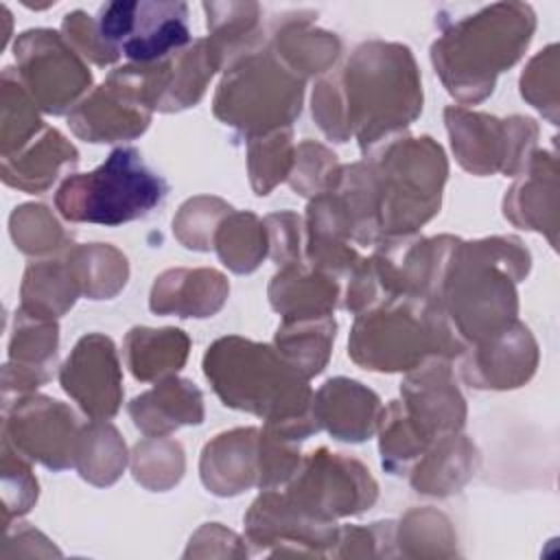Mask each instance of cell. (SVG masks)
<instances>
[{
	"label": "cell",
	"instance_id": "obj_9",
	"mask_svg": "<svg viewBox=\"0 0 560 560\" xmlns=\"http://www.w3.org/2000/svg\"><path fill=\"white\" fill-rule=\"evenodd\" d=\"M376 494L378 486L359 459L330 453L324 446L300 462L282 492L293 510L322 523L370 510Z\"/></svg>",
	"mask_w": 560,
	"mask_h": 560
},
{
	"label": "cell",
	"instance_id": "obj_25",
	"mask_svg": "<svg viewBox=\"0 0 560 560\" xmlns=\"http://www.w3.org/2000/svg\"><path fill=\"white\" fill-rule=\"evenodd\" d=\"M313 13H289L276 20L271 28V52L302 81L326 72L341 52V42L335 33L313 24Z\"/></svg>",
	"mask_w": 560,
	"mask_h": 560
},
{
	"label": "cell",
	"instance_id": "obj_13",
	"mask_svg": "<svg viewBox=\"0 0 560 560\" xmlns=\"http://www.w3.org/2000/svg\"><path fill=\"white\" fill-rule=\"evenodd\" d=\"M81 427L68 405L48 396L24 394L2 405V440L52 470L74 466Z\"/></svg>",
	"mask_w": 560,
	"mask_h": 560
},
{
	"label": "cell",
	"instance_id": "obj_20",
	"mask_svg": "<svg viewBox=\"0 0 560 560\" xmlns=\"http://www.w3.org/2000/svg\"><path fill=\"white\" fill-rule=\"evenodd\" d=\"M245 529L247 540L256 547L273 542H302L311 545L315 556L324 553L319 547H328L339 540V529L335 523H322L300 514L287 503L282 492H276V488L265 490L252 503L249 512L245 514Z\"/></svg>",
	"mask_w": 560,
	"mask_h": 560
},
{
	"label": "cell",
	"instance_id": "obj_24",
	"mask_svg": "<svg viewBox=\"0 0 560 560\" xmlns=\"http://www.w3.org/2000/svg\"><path fill=\"white\" fill-rule=\"evenodd\" d=\"M339 298V280L306 260L282 265L269 284V302L282 319L330 317Z\"/></svg>",
	"mask_w": 560,
	"mask_h": 560
},
{
	"label": "cell",
	"instance_id": "obj_46",
	"mask_svg": "<svg viewBox=\"0 0 560 560\" xmlns=\"http://www.w3.org/2000/svg\"><path fill=\"white\" fill-rule=\"evenodd\" d=\"M262 223L269 238V254L278 265L304 262L302 221L295 212H276L265 217Z\"/></svg>",
	"mask_w": 560,
	"mask_h": 560
},
{
	"label": "cell",
	"instance_id": "obj_32",
	"mask_svg": "<svg viewBox=\"0 0 560 560\" xmlns=\"http://www.w3.org/2000/svg\"><path fill=\"white\" fill-rule=\"evenodd\" d=\"M337 324L330 317H306V319H282L276 330L273 348L282 359L295 368L304 378L319 374L330 357Z\"/></svg>",
	"mask_w": 560,
	"mask_h": 560
},
{
	"label": "cell",
	"instance_id": "obj_33",
	"mask_svg": "<svg viewBox=\"0 0 560 560\" xmlns=\"http://www.w3.org/2000/svg\"><path fill=\"white\" fill-rule=\"evenodd\" d=\"M63 258L81 289V295L90 300L114 298L129 276L125 254L107 243L74 245Z\"/></svg>",
	"mask_w": 560,
	"mask_h": 560
},
{
	"label": "cell",
	"instance_id": "obj_7",
	"mask_svg": "<svg viewBox=\"0 0 560 560\" xmlns=\"http://www.w3.org/2000/svg\"><path fill=\"white\" fill-rule=\"evenodd\" d=\"M168 192L162 175L151 171L133 147L114 149L90 173H70L57 188L59 214L74 223L120 225L147 217Z\"/></svg>",
	"mask_w": 560,
	"mask_h": 560
},
{
	"label": "cell",
	"instance_id": "obj_35",
	"mask_svg": "<svg viewBox=\"0 0 560 560\" xmlns=\"http://www.w3.org/2000/svg\"><path fill=\"white\" fill-rule=\"evenodd\" d=\"M127 464V448L114 424L90 420L81 427L77 446V470L94 486L114 483Z\"/></svg>",
	"mask_w": 560,
	"mask_h": 560
},
{
	"label": "cell",
	"instance_id": "obj_15",
	"mask_svg": "<svg viewBox=\"0 0 560 560\" xmlns=\"http://www.w3.org/2000/svg\"><path fill=\"white\" fill-rule=\"evenodd\" d=\"M400 409L411 429L431 446L457 433L466 420V402L457 389L448 359L431 357L409 370L400 385Z\"/></svg>",
	"mask_w": 560,
	"mask_h": 560
},
{
	"label": "cell",
	"instance_id": "obj_30",
	"mask_svg": "<svg viewBox=\"0 0 560 560\" xmlns=\"http://www.w3.org/2000/svg\"><path fill=\"white\" fill-rule=\"evenodd\" d=\"M190 339L179 328H131L125 337V357L138 381H162L186 363Z\"/></svg>",
	"mask_w": 560,
	"mask_h": 560
},
{
	"label": "cell",
	"instance_id": "obj_18",
	"mask_svg": "<svg viewBox=\"0 0 560 560\" xmlns=\"http://www.w3.org/2000/svg\"><path fill=\"white\" fill-rule=\"evenodd\" d=\"M59 328L52 319H37L20 308L9 339V363L2 370V394L24 396L52 376Z\"/></svg>",
	"mask_w": 560,
	"mask_h": 560
},
{
	"label": "cell",
	"instance_id": "obj_14",
	"mask_svg": "<svg viewBox=\"0 0 560 560\" xmlns=\"http://www.w3.org/2000/svg\"><path fill=\"white\" fill-rule=\"evenodd\" d=\"M140 74L133 63L116 68L70 114V129L88 142H118L140 136L151 122Z\"/></svg>",
	"mask_w": 560,
	"mask_h": 560
},
{
	"label": "cell",
	"instance_id": "obj_19",
	"mask_svg": "<svg viewBox=\"0 0 560 560\" xmlns=\"http://www.w3.org/2000/svg\"><path fill=\"white\" fill-rule=\"evenodd\" d=\"M383 413L378 396L352 378H330L313 394V416L319 429L343 442H363Z\"/></svg>",
	"mask_w": 560,
	"mask_h": 560
},
{
	"label": "cell",
	"instance_id": "obj_6",
	"mask_svg": "<svg viewBox=\"0 0 560 560\" xmlns=\"http://www.w3.org/2000/svg\"><path fill=\"white\" fill-rule=\"evenodd\" d=\"M365 160L378 188L381 241L411 236L440 212L448 164L433 138L398 136Z\"/></svg>",
	"mask_w": 560,
	"mask_h": 560
},
{
	"label": "cell",
	"instance_id": "obj_5",
	"mask_svg": "<svg viewBox=\"0 0 560 560\" xmlns=\"http://www.w3.org/2000/svg\"><path fill=\"white\" fill-rule=\"evenodd\" d=\"M466 343L429 300L400 298L357 315L348 354L372 372H409L431 357H462Z\"/></svg>",
	"mask_w": 560,
	"mask_h": 560
},
{
	"label": "cell",
	"instance_id": "obj_36",
	"mask_svg": "<svg viewBox=\"0 0 560 560\" xmlns=\"http://www.w3.org/2000/svg\"><path fill=\"white\" fill-rule=\"evenodd\" d=\"M212 249H217L221 262L236 271H254L269 252V238L265 223L254 212H230L214 232Z\"/></svg>",
	"mask_w": 560,
	"mask_h": 560
},
{
	"label": "cell",
	"instance_id": "obj_23",
	"mask_svg": "<svg viewBox=\"0 0 560 560\" xmlns=\"http://www.w3.org/2000/svg\"><path fill=\"white\" fill-rule=\"evenodd\" d=\"M230 293L225 276L217 269H168L155 278L149 306L158 315L210 317Z\"/></svg>",
	"mask_w": 560,
	"mask_h": 560
},
{
	"label": "cell",
	"instance_id": "obj_37",
	"mask_svg": "<svg viewBox=\"0 0 560 560\" xmlns=\"http://www.w3.org/2000/svg\"><path fill=\"white\" fill-rule=\"evenodd\" d=\"M35 101L28 96L13 68L2 72V158H11L28 147L46 127L37 114Z\"/></svg>",
	"mask_w": 560,
	"mask_h": 560
},
{
	"label": "cell",
	"instance_id": "obj_45",
	"mask_svg": "<svg viewBox=\"0 0 560 560\" xmlns=\"http://www.w3.org/2000/svg\"><path fill=\"white\" fill-rule=\"evenodd\" d=\"M63 39L83 57L96 66H109L118 61V55L105 44L96 28V20L85 11H72L61 22Z\"/></svg>",
	"mask_w": 560,
	"mask_h": 560
},
{
	"label": "cell",
	"instance_id": "obj_29",
	"mask_svg": "<svg viewBox=\"0 0 560 560\" xmlns=\"http://www.w3.org/2000/svg\"><path fill=\"white\" fill-rule=\"evenodd\" d=\"M479 466V451L459 433H451L433 442L422 457L411 466L409 481L416 492L446 497L459 492V488L475 475Z\"/></svg>",
	"mask_w": 560,
	"mask_h": 560
},
{
	"label": "cell",
	"instance_id": "obj_38",
	"mask_svg": "<svg viewBox=\"0 0 560 560\" xmlns=\"http://www.w3.org/2000/svg\"><path fill=\"white\" fill-rule=\"evenodd\" d=\"M295 160V147L291 142V127L267 136L249 138L247 147V168L249 182L256 195H269L271 188L289 179Z\"/></svg>",
	"mask_w": 560,
	"mask_h": 560
},
{
	"label": "cell",
	"instance_id": "obj_8",
	"mask_svg": "<svg viewBox=\"0 0 560 560\" xmlns=\"http://www.w3.org/2000/svg\"><path fill=\"white\" fill-rule=\"evenodd\" d=\"M304 81L269 48L243 57L225 70L217 94L214 116L249 138L289 129L300 116Z\"/></svg>",
	"mask_w": 560,
	"mask_h": 560
},
{
	"label": "cell",
	"instance_id": "obj_1",
	"mask_svg": "<svg viewBox=\"0 0 560 560\" xmlns=\"http://www.w3.org/2000/svg\"><path fill=\"white\" fill-rule=\"evenodd\" d=\"M422 112V83L407 46L370 39L341 70L317 81L313 118L335 142L357 136L368 155L402 136Z\"/></svg>",
	"mask_w": 560,
	"mask_h": 560
},
{
	"label": "cell",
	"instance_id": "obj_34",
	"mask_svg": "<svg viewBox=\"0 0 560 560\" xmlns=\"http://www.w3.org/2000/svg\"><path fill=\"white\" fill-rule=\"evenodd\" d=\"M168 88L158 112H177L195 105L203 96L212 74L221 68L208 39L203 37L168 55Z\"/></svg>",
	"mask_w": 560,
	"mask_h": 560
},
{
	"label": "cell",
	"instance_id": "obj_39",
	"mask_svg": "<svg viewBox=\"0 0 560 560\" xmlns=\"http://www.w3.org/2000/svg\"><path fill=\"white\" fill-rule=\"evenodd\" d=\"M9 228L15 247L28 256L55 254L72 245V236L42 203H24L15 208L9 219Z\"/></svg>",
	"mask_w": 560,
	"mask_h": 560
},
{
	"label": "cell",
	"instance_id": "obj_16",
	"mask_svg": "<svg viewBox=\"0 0 560 560\" xmlns=\"http://www.w3.org/2000/svg\"><path fill=\"white\" fill-rule=\"evenodd\" d=\"M59 383L92 420L116 416L122 400V374L114 341L101 332L81 337L59 370Z\"/></svg>",
	"mask_w": 560,
	"mask_h": 560
},
{
	"label": "cell",
	"instance_id": "obj_42",
	"mask_svg": "<svg viewBox=\"0 0 560 560\" xmlns=\"http://www.w3.org/2000/svg\"><path fill=\"white\" fill-rule=\"evenodd\" d=\"M337 155L319 142L304 140L295 147V160L289 175V184L304 197L324 192L332 173L337 171Z\"/></svg>",
	"mask_w": 560,
	"mask_h": 560
},
{
	"label": "cell",
	"instance_id": "obj_44",
	"mask_svg": "<svg viewBox=\"0 0 560 560\" xmlns=\"http://www.w3.org/2000/svg\"><path fill=\"white\" fill-rule=\"evenodd\" d=\"M2 497L4 521L22 516L37 501V479L28 468V459L2 440Z\"/></svg>",
	"mask_w": 560,
	"mask_h": 560
},
{
	"label": "cell",
	"instance_id": "obj_31",
	"mask_svg": "<svg viewBox=\"0 0 560 560\" xmlns=\"http://www.w3.org/2000/svg\"><path fill=\"white\" fill-rule=\"evenodd\" d=\"M81 295V289L66 262V258L59 260H37L31 262L24 271L22 289H20V311L37 317V319H57L61 317L77 298Z\"/></svg>",
	"mask_w": 560,
	"mask_h": 560
},
{
	"label": "cell",
	"instance_id": "obj_12",
	"mask_svg": "<svg viewBox=\"0 0 560 560\" xmlns=\"http://www.w3.org/2000/svg\"><path fill=\"white\" fill-rule=\"evenodd\" d=\"M94 20L105 44L131 63H153L190 44L184 2H107Z\"/></svg>",
	"mask_w": 560,
	"mask_h": 560
},
{
	"label": "cell",
	"instance_id": "obj_22",
	"mask_svg": "<svg viewBox=\"0 0 560 560\" xmlns=\"http://www.w3.org/2000/svg\"><path fill=\"white\" fill-rule=\"evenodd\" d=\"M258 446L260 429L256 427L219 433L201 451L199 472L203 486L219 497H232L258 486Z\"/></svg>",
	"mask_w": 560,
	"mask_h": 560
},
{
	"label": "cell",
	"instance_id": "obj_43",
	"mask_svg": "<svg viewBox=\"0 0 560 560\" xmlns=\"http://www.w3.org/2000/svg\"><path fill=\"white\" fill-rule=\"evenodd\" d=\"M558 46L551 44L545 50H540L523 70L521 74V94L527 98L536 109H540L545 116H549L551 122H556V109H558Z\"/></svg>",
	"mask_w": 560,
	"mask_h": 560
},
{
	"label": "cell",
	"instance_id": "obj_40",
	"mask_svg": "<svg viewBox=\"0 0 560 560\" xmlns=\"http://www.w3.org/2000/svg\"><path fill=\"white\" fill-rule=\"evenodd\" d=\"M131 470L138 483L149 490H168L184 475V451L179 442L160 438H147L133 446Z\"/></svg>",
	"mask_w": 560,
	"mask_h": 560
},
{
	"label": "cell",
	"instance_id": "obj_10",
	"mask_svg": "<svg viewBox=\"0 0 560 560\" xmlns=\"http://www.w3.org/2000/svg\"><path fill=\"white\" fill-rule=\"evenodd\" d=\"M18 79L46 114H70L88 94L92 72L83 57L50 28L24 31L15 44Z\"/></svg>",
	"mask_w": 560,
	"mask_h": 560
},
{
	"label": "cell",
	"instance_id": "obj_3",
	"mask_svg": "<svg viewBox=\"0 0 560 560\" xmlns=\"http://www.w3.org/2000/svg\"><path fill=\"white\" fill-rule=\"evenodd\" d=\"M527 269L529 252L514 236L457 243L435 304L466 348L516 319L514 284Z\"/></svg>",
	"mask_w": 560,
	"mask_h": 560
},
{
	"label": "cell",
	"instance_id": "obj_27",
	"mask_svg": "<svg viewBox=\"0 0 560 560\" xmlns=\"http://www.w3.org/2000/svg\"><path fill=\"white\" fill-rule=\"evenodd\" d=\"M79 151L57 129L46 127L28 147L2 158V179L24 192H44L66 171L74 168Z\"/></svg>",
	"mask_w": 560,
	"mask_h": 560
},
{
	"label": "cell",
	"instance_id": "obj_2",
	"mask_svg": "<svg viewBox=\"0 0 560 560\" xmlns=\"http://www.w3.org/2000/svg\"><path fill=\"white\" fill-rule=\"evenodd\" d=\"M203 374L225 407L265 418L280 438L300 442L319 431L308 378L269 343L221 337L203 354Z\"/></svg>",
	"mask_w": 560,
	"mask_h": 560
},
{
	"label": "cell",
	"instance_id": "obj_4",
	"mask_svg": "<svg viewBox=\"0 0 560 560\" xmlns=\"http://www.w3.org/2000/svg\"><path fill=\"white\" fill-rule=\"evenodd\" d=\"M536 28L523 2H497L448 24L431 46V61L457 101L470 105L492 94L494 79L518 61Z\"/></svg>",
	"mask_w": 560,
	"mask_h": 560
},
{
	"label": "cell",
	"instance_id": "obj_17",
	"mask_svg": "<svg viewBox=\"0 0 560 560\" xmlns=\"http://www.w3.org/2000/svg\"><path fill=\"white\" fill-rule=\"evenodd\" d=\"M462 376L477 389H512L527 383L538 363V346L529 328L512 322L462 352Z\"/></svg>",
	"mask_w": 560,
	"mask_h": 560
},
{
	"label": "cell",
	"instance_id": "obj_26",
	"mask_svg": "<svg viewBox=\"0 0 560 560\" xmlns=\"http://www.w3.org/2000/svg\"><path fill=\"white\" fill-rule=\"evenodd\" d=\"M129 416L147 438L168 435L184 424H199L203 420V396L195 383L168 376L153 389L136 396L129 402Z\"/></svg>",
	"mask_w": 560,
	"mask_h": 560
},
{
	"label": "cell",
	"instance_id": "obj_11",
	"mask_svg": "<svg viewBox=\"0 0 560 560\" xmlns=\"http://www.w3.org/2000/svg\"><path fill=\"white\" fill-rule=\"evenodd\" d=\"M457 162L475 175H518L536 147L538 127L532 118H494L466 107L444 109Z\"/></svg>",
	"mask_w": 560,
	"mask_h": 560
},
{
	"label": "cell",
	"instance_id": "obj_21",
	"mask_svg": "<svg viewBox=\"0 0 560 560\" xmlns=\"http://www.w3.org/2000/svg\"><path fill=\"white\" fill-rule=\"evenodd\" d=\"M558 166L553 153H532L523 177L508 190L503 201L505 217L521 228L549 236L556 245L558 230Z\"/></svg>",
	"mask_w": 560,
	"mask_h": 560
},
{
	"label": "cell",
	"instance_id": "obj_28",
	"mask_svg": "<svg viewBox=\"0 0 560 560\" xmlns=\"http://www.w3.org/2000/svg\"><path fill=\"white\" fill-rule=\"evenodd\" d=\"M208 44L219 68H230L247 55L265 48L260 7L256 2H203Z\"/></svg>",
	"mask_w": 560,
	"mask_h": 560
},
{
	"label": "cell",
	"instance_id": "obj_41",
	"mask_svg": "<svg viewBox=\"0 0 560 560\" xmlns=\"http://www.w3.org/2000/svg\"><path fill=\"white\" fill-rule=\"evenodd\" d=\"M232 212V208L219 197H192L173 219V234L188 249L208 252L214 243L219 223Z\"/></svg>",
	"mask_w": 560,
	"mask_h": 560
}]
</instances>
